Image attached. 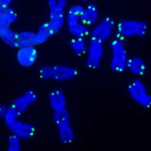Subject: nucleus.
I'll return each mask as SVG.
<instances>
[{
  "label": "nucleus",
  "mask_w": 151,
  "mask_h": 151,
  "mask_svg": "<svg viewBox=\"0 0 151 151\" xmlns=\"http://www.w3.org/2000/svg\"><path fill=\"white\" fill-rule=\"evenodd\" d=\"M64 24L65 17H52L50 18V20L43 22L35 32L40 45L47 42L48 38H50L52 35H57L58 31L63 28Z\"/></svg>",
  "instance_id": "7"
},
{
  "label": "nucleus",
  "mask_w": 151,
  "mask_h": 151,
  "mask_svg": "<svg viewBox=\"0 0 151 151\" xmlns=\"http://www.w3.org/2000/svg\"><path fill=\"white\" fill-rule=\"evenodd\" d=\"M52 121H53V124H55L58 128L63 127V126L70 125V114H69V112H68L67 108L62 109V110L53 111Z\"/></svg>",
  "instance_id": "20"
},
{
  "label": "nucleus",
  "mask_w": 151,
  "mask_h": 151,
  "mask_svg": "<svg viewBox=\"0 0 151 151\" xmlns=\"http://www.w3.org/2000/svg\"><path fill=\"white\" fill-rule=\"evenodd\" d=\"M70 47L77 57H84L87 53L88 42L84 37H73L70 40Z\"/></svg>",
  "instance_id": "17"
},
{
  "label": "nucleus",
  "mask_w": 151,
  "mask_h": 151,
  "mask_svg": "<svg viewBox=\"0 0 151 151\" xmlns=\"http://www.w3.org/2000/svg\"><path fill=\"white\" fill-rule=\"evenodd\" d=\"M48 104L53 111L67 108V97L62 90H53L48 94Z\"/></svg>",
  "instance_id": "15"
},
{
  "label": "nucleus",
  "mask_w": 151,
  "mask_h": 151,
  "mask_svg": "<svg viewBox=\"0 0 151 151\" xmlns=\"http://www.w3.org/2000/svg\"><path fill=\"white\" fill-rule=\"evenodd\" d=\"M126 70H128L136 78H140L146 74L147 65L143 58L139 57H131L128 58L126 63Z\"/></svg>",
  "instance_id": "14"
},
{
  "label": "nucleus",
  "mask_w": 151,
  "mask_h": 151,
  "mask_svg": "<svg viewBox=\"0 0 151 151\" xmlns=\"http://www.w3.org/2000/svg\"><path fill=\"white\" fill-rule=\"evenodd\" d=\"M17 17L18 15L14 9L10 8V7L4 9L1 17H0V29L11 27L12 24L17 20Z\"/></svg>",
  "instance_id": "18"
},
{
  "label": "nucleus",
  "mask_w": 151,
  "mask_h": 151,
  "mask_svg": "<svg viewBox=\"0 0 151 151\" xmlns=\"http://www.w3.org/2000/svg\"><path fill=\"white\" fill-rule=\"evenodd\" d=\"M69 0H47V6L50 8L48 16L52 17H65V8Z\"/></svg>",
  "instance_id": "16"
},
{
  "label": "nucleus",
  "mask_w": 151,
  "mask_h": 151,
  "mask_svg": "<svg viewBox=\"0 0 151 151\" xmlns=\"http://www.w3.org/2000/svg\"><path fill=\"white\" fill-rule=\"evenodd\" d=\"M111 50L110 69L114 73H123L126 70V63L128 60V55L125 50L124 41L122 38L115 36L109 43Z\"/></svg>",
  "instance_id": "3"
},
{
  "label": "nucleus",
  "mask_w": 151,
  "mask_h": 151,
  "mask_svg": "<svg viewBox=\"0 0 151 151\" xmlns=\"http://www.w3.org/2000/svg\"><path fill=\"white\" fill-rule=\"evenodd\" d=\"M58 134L60 143L64 145H70L75 141V131L70 125L58 128Z\"/></svg>",
  "instance_id": "19"
},
{
  "label": "nucleus",
  "mask_w": 151,
  "mask_h": 151,
  "mask_svg": "<svg viewBox=\"0 0 151 151\" xmlns=\"http://www.w3.org/2000/svg\"><path fill=\"white\" fill-rule=\"evenodd\" d=\"M80 1H81L82 3H86V2H88V0H80Z\"/></svg>",
  "instance_id": "26"
},
{
  "label": "nucleus",
  "mask_w": 151,
  "mask_h": 151,
  "mask_svg": "<svg viewBox=\"0 0 151 151\" xmlns=\"http://www.w3.org/2000/svg\"><path fill=\"white\" fill-rule=\"evenodd\" d=\"M116 36L124 38L138 36H145L148 31V26L145 21L134 20V19H124L116 24Z\"/></svg>",
  "instance_id": "4"
},
{
  "label": "nucleus",
  "mask_w": 151,
  "mask_h": 151,
  "mask_svg": "<svg viewBox=\"0 0 151 151\" xmlns=\"http://www.w3.org/2000/svg\"><path fill=\"white\" fill-rule=\"evenodd\" d=\"M99 19V7L95 3H88L86 7H84L82 16H81V22L85 24L88 27L95 25L98 22Z\"/></svg>",
  "instance_id": "13"
},
{
  "label": "nucleus",
  "mask_w": 151,
  "mask_h": 151,
  "mask_svg": "<svg viewBox=\"0 0 151 151\" xmlns=\"http://www.w3.org/2000/svg\"><path fill=\"white\" fill-rule=\"evenodd\" d=\"M7 110H8V107L6 105H0V118L4 119V117H5L7 113Z\"/></svg>",
  "instance_id": "25"
},
{
  "label": "nucleus",
  "mask_w": 151,
  "mask_h": 151,
  "mask_svg": "<svg viewBox=\"0 0 151 151\" xmlns=\"http://www.w3.org/2000/svg\"><path fill=\"white\" fill-rule=\"evenodd\" d=\"M2 12H3V9L0 8V17H1V15H2Z\"/></svg>",
  "instance_id": "27"
},
{
  "label": "nucleus",
  "mask_w": 151,
  "mask_h": 151,
  "mask_svg": "<svg viewBox=\"0 0 151 151\" xmlns=\"http://www.w3.org/2000/svg\"><path fill=\"white\" fill-rule=\"evenodd\" d=\"M10 132L14 135L18 136L21 140H28L35 136V127L30 123L24 122L17 119L8 125Z\"/></svg>",
  "instance_id": "11"
},
{
  "label": "nucleus",
  "mask_w": 151,
  "mask_h": 151,
  "mask_svg": "<svg viewBox=\"0 0 151 151\" xmlns=\"http://www.w3.org/2000/svg\"><path fill=\"white\" fill-rule=\"evenodd\" d=\"M86 55L87 67L92 70L99 69L104 55V43L96 40H90Z\"/></svg>",
  "instance_id": "8"
},
{
  "label": "nucleus",
  "mask_w": 151,
  "mask_h": 151,
  "mask_svg": "<svg viewBox=\"0 0 151 151\" xmlns=\"http://www.w3.org/2000/svg\"><path fill=\"white\" fill-rule=\"evenodd\" d=\"M23 96L25 97L26 100L29 102L30 105L35 104L36 101H37V95H36L35 92L32 91V90H27V91L23 94Z\"/></svg>",
  "instance_id": "23"
},
{
  "label": "nucleus",
  "mask_w": 151,
  "mask_h": 151,
  "mask_svg": "<svg viewBox=\"0 0 151 151\" xmlns=\"http://www.w3.org/2000/svg\"><path fill=\"white\" fill-rule=\"evenodd\" d=\"M84 10L82 4H74L70 6L65 16V20L68 26V30L73 37H84L89 36L90 27L81 22V16Z\"/></svg>",
  "instance_id": "2"
},
{
  "label": "nucleus",
  "mask_w": 151,
  "mask_h": 151,
  "mask_svg": "<svg viewBox=\"0 0 151 151\" xmlns=\"http://www.w3.org/2000/svg\"><path fill=\"white\" fill-rule=\"evenodd\" d=\"M22 149L21 146V139L18 136L14 135L11 133V135L7 139V148L6 150L8 151H20Z\"/></svg>",
  "instance_id": "21"
},
{
  "label": "nucleus",
  "mask_w": 151,
  "mask_h": 151,
  "mask_svg": "<svg viewBox=\"0 0 151 151\" xmlns=\"http://www.w3.org/2000/svg\"><path fill=\"white\" fill-rule=\"evenodd\" d=\"M52 65H42L40 68L38 70V75L40 78L43 81H50L52 80Z\"/></svg>",
  "instance_id": "22"
},
{
  "label": "nucleus",
  "mask_w": 151,
  "mask_h": 151,
  "mask_svg": "<svg viewBox=\"0 0 151 151\" xmlns=\"http://www.w3.org/2000/svg\"><path fill=\"white\" fill-rule=\"evenodd\" d=\"M88 1H91V0H88Z\"/></svg>",
  "instance_id": "28"
},
{
  "label": "nucleus",
  "mask_w": 151,
  "mask_h": 151,
  "mask_svg": "<svg viewBox=\"0 0 151 151\" xmlns=\"http://www.w3.org/2000/svg\"><path fill=\"white\" fill-rule=\"evenodd\" d=\"M115 27L116 22L113 18L109 17V16L102 18L99 22H97L90 29V40H96L104 43L106 40L111 38L114 30H115Z\"/></svg>",
  "instance_id": "6"
},
{
  "label": "nucleus",
  "mask_w": 151,
  "mask_h": 151,
  "mask_svg": "<svg viewBox=\"0 0 151 151\" xmlns=\"http://www.w3.org/2000/svg\"><path fill=\"white\" fill-rule=\"evenodd\" d=\"M30 106L31 105L29 104V102L26 100V98L23 96V95L20 97H18V98H16L10 104V106L8 107L7 113L3 119L5 125L8 126L9 124L12 123L13 121L19 119V117L22 115L24 112L27 110Z\"/></svg>",
  "instance_id": "9"
},
{
  "label": "nucleus",
  "mask_w": 151,
  "mask_h": 151,
  "mask_svg": "<svg viewBox=\"0 0 151 151\" xmlns=\"http://www.w3.org/2000/svg\"><path fill=\"white\" fill-rule=\"evenodd\" d=\"M37 57L38 52L35 45L19 47L15 53L16 62L22 68H30L33 65H35Z\"/></svg>",
  "instance_id": "10"
},
{
  "label": "nucleus",
  "mask_w": 151,
  "mask_h": 151,
  "mask_svg": "<svg viewBox=\"0 0 151 151\" xmlns=\"http://www.w3.org/2000/svg\"><path fill=\"white\" fill-rule=\"evenodd\" d=\"M0 38L6 45L13 48H19L28 45H38L37 36L33 31H14L11 27L0 29Z\"/></svg>",
  "instance_id": "1"
},
{
  "label": "nucleus",
  "mask_w": 151,
  "mask_h": 151,
  "mask_svg": "<svg viewBox=\"0 0 151 151\" xmlns=\"http://www.w3.org/2000/svg\"><path fill=\"white\" fill-rule=\"evenodd\" d=\"M78 70L73 67L64 65H52V80H55L57 82H65L70 81L78 76Z\"/></svg>",
  "instance_id": "12"
},
{
  "label": "nucleus",
  "mask_w": 151,
  "mask_h": 151,
  "mask_svg": "<svg viewBox=\"0 0 151 151\" xmlns=\"http://www.w3.org/2000/svg\"><path fill=\"white\" fill-rule=\"evenodd\" d=\"M127 91L130 98L144 109L150 108L151 97L148 93L147 87L139 78H135L127 86Z\"/></svg>",
  "instance_id": "5"
},
{
  "label": "nucleus",
  "mask_w": 151,
  "mask_h": 151,
  "mask_svg": "<svg viewBox=\"0 0 151 151\" xmlns=\"http://www.w3.org/2000/svg\"><path fill=\"white\" fill-rule=\"evenodd\" d=\"M12 2H13V0H0V8L3 10L8 8V7H10Z\"/></svg>",
  "instance_id": "24"
}]
</instances>
